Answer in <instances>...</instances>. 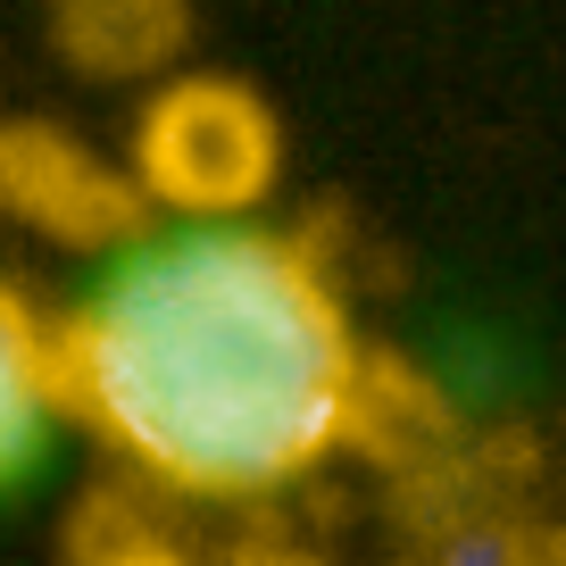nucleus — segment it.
Here are the masks:
<instances>
[{"label": "nucleus", "mask_w": 566, "mask_h": 566, "mask_svg": "<svg viewBox=\"0 0 566 566\" xmlns=\"http://www.w3.org/2000/svg\"><path fill=\"white\" fill-rule=\"evenodd\" d=\"M59 375L92 433L200 500L283 492L367 417V350L325 266L242 226L134 242L59 325Z\"/></svg>", "instance_id": "nucleus-1"}, {"label": "nucleus", "mask_w": 566, "mask_h": 566, "mask_svg": "<svg viewBox=\"0 0 566 566\" xmlns=\"http://www.w3.org/2000/svg\"><path fill=\"white\" fill-rule=\"evenodd\" d=\"M275 159H283L275 117L233 75L167 84L134 142V176L150 184V200H167L184 217H242L275 184Z\"/></svg>", "instance_id": "nucleus-2"}, {"label": "nucleus", "mask_w": 566, "mask_h": 566, "mask_svg": "<svg viewBox=\"0 0 566 566\" xmlns=\"http://www.w3.org/2000/svg\"><path fill=\"white\" fill-rule=\"evenodd\" d=\"M0 217H18L34 233H59L75 250H108L142 233V200L108 176L92 150H75L67 134L34 117L0 125Z\"/></svg>", "instance_id": "nucleus-3"}, {"label": "nucleus", "mask_w": 566, "mask_h": 566, "mask_svg": "<svg viewBox=\"0 0 566 566\" xmlns=\"http://www.w3.org/2000/svg\"><path fill=\"white\" fill-rule=\"evenodd\" d=\"M51 34L67 51V67L125 84V75H150L184 51L192 34V0H59Z\"/></svg>", "instance_id": "nucleus-4"}, {"label": "nucleus", "mask_w": 566, "mask_h": 566, "mask_svg": "<svg viewBox=\"0 0 566 566\" xmlns=\"http://www.w3.org/2000/svg\"><path fill=\"white\" fill-rule=\"evenodd\" d=\"M67 408V375H59V334L25 308L18 283H0V483L25 475Z\"/></svg>", "instance_id": "nucleus-5"}, {"label": "nucleus", "mask_w": 566, "mask_h": 566, "mask_svg": "<svg viewBox=\"0 0 566 566\" xmlns=\"http://www.w3.org/2000/svg\"><path fill=\"white\" fill-rule=\"evenodd\" d=\"M433 566H516V533H459Z\"/></svg>", "instance_id": "nucleus-6"}, {"label": "nucleus", "mask_w": 566, "mask_h": 566, "mask_svg": "<svg viewBox=\"0 0 566 566\" xmlns=\"http://www.w3.org/2000/svg\"><path fill=\"white\" fill-rule=\"evenodd\" d=\"M516 566H566V525H533V533H516Z\"/></svg>", "instance_id": "nucleus-7"}, {"label": "nucleus", "mask_w": 566, "mask_h": 566, "mask_svg": "<svg viewBox=\"0 0 566 566\" xmlns=\"http://www.w3.org/2000/svg\"><path fill=\"white\" fill-rule=\"evenodd\" d=\"M92 566H176V558L150 549V542H125V549H108V558H92Z\"/></svg>", "instance_id": "nucleus-8"}, {"label": "nucleus", "mask_w": 566, "mask_h": 566, "mask_svg": "<svg viewBox=\"0 0 566 566\" xmlns=\"http://www.w3.org/2000/svg\"><path fill=\"white\" fill-rule=\"evenodd\" d=\"M259 566H308V558H259Z\"/></svg>", "instance_id": "nucleus-9"}]
</instances>
